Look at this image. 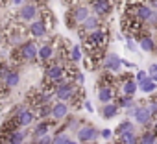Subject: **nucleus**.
<instances>
[{
    "label": "nucleus",
    "mask_w": 157,
    "mask_h": 144,
    "mask_svg": "<svg viewBox=\"0 0 157 144\" xmlns=\"http://www.w3.org/2000/svg\"><path fill=\"white\" fill-rule=\"evenodd\" d=\"M37 57H39V48H37L35 41H24L13 52V59L17 63H21V61H35Z\"/></svg>",
    "instance_id": "1"
},
{
    "label": "nucleus",
    "mask_w": 157,
    "mask_h": 144,
    "mask_svg": "<svg viewBox=\"0 0 157 144\" xmlns=\"http://www.w3.org/2000/svg\"><path fill=\"white\" fill-rule=\"evenodd\" d=\"M107 39H109V37H107V32L102 30V28H98V30L87 33L83 44H85L87 50H91V48H104V46L107 44Z\"/></svg>",
    "instance_id": "2"
},
{
    "label": "nucleus",
    "mask_w": 157,
    "mask_h": 144,
    "mask_svg": "<svg viewBox=\"0 0 157 144\" xmlns=\"http://www.w3.org/2000/svg\"><path fill=\"white\" fill-rule=\"evenodd\" d=\"M65 76H67L65 74V65L59 63V61L52 59V63L46 65V68H44V80H48V81H56V80H61Z\"/></svg>",
    "instance_id": "3"
},
{
    "label": "nucleus",
    "mask_w": 157,
    "mask_h": 144,
    "mask_svg": "<svg viewBox=\"0 0 157 144\" xmlns=\"http://www.w3.org/2000/svg\"><path fill=\"white\" fill-rule=\"evenodd\" d=\"M98 137H100V131L91 124H85L78 129V140L80 142H89L91 144V142H96Z\"/></svg>",
    "instance_id": "4"
},
{
    "label": "nucleus",
    "mask_w": 157,
    "mask_h": 144,
    "mask_svg": "<svg viewBox=\"0 0 157 144\" xmlns=\"http://www.w3.org/2000/svg\"><path fill=\"white\" fill-rule=\"evenodd\" d=\"M68 15L76 21V24H78V26H80V24H82L89 15H91V6H82V2H78V4L70 6Z\"/></svg>",
    "instance_id": "5"
},
{
    "label": "nucleus",
    "mask_w": 157,
    "mask_h": 144,
    "mask_svg": "<svg viewBox=\"0 0 157 144\" xmlns=\"http://www.w3.org/2000/svg\"><path fill=\"white\" fill-rule=\"evenodd\" d=\"M39 17V6L30 2V4H22V8L19 9V19L21 22H32Z\"/></svg>",
    "instance_id": "6"
},
{
    "label": "nucleus",
    "mask_w": 157,
    "mask_h": 144,
    "mask_svg": "<svg viewBox=\"0 0 157 144\" xmlns=\"http://www.w3.org/2000/svg\"><path fill=\"white\" fill-rule=\"evenodd\" d=\"M91 9L96 17H107L113 11L111 0H91Z\"/></svg>",
    "instance_id": "7"
},
{
    "label": "nucleus",
    "mask_w": 157,
    "mask_h": 144,
    "mask_svg": "<svg viewBox=\"0 0 157 144\" xmlns=\"http://www.w3.org/2000/svg\"><path fill=\"white\" fill-rule=\"evenodd\" d=\"M102 66H104L105 70L113 72V74H118V72L122 70V59H120L115 52H109V54H105V59H104Z\"/></svg>",
    "instance_id": "8"
},
{
    "label": "nucleus",
    "mask_w": 157,
    "mask_h": 144,
    "mask_svg": "<svg viewBox=\"0 0 157 144\" xmlns=\"http://www.w3.org/2000/svg\"><path fill=\"white\" fill-rule=\"evenodd\" d=\"M76 89H78V85L72 83V81H68V83L57 87L56 93H54V96H56L57 100H61V102H70L72 96H74V93H76Z\"/></svg>",
    "instance_id": "9"
},
{
    "label": "nucleus",
    "mask_w": 157,
    "mask_h": 144,
    "mask_svg": "<svg viewBox=\"0 0 157 144\" xmlns=\"http://www.w3.org/2000/svg\"><path fill=\"white\" fill-rule=\"evenodd\" d=\"M133 120L140 126H148L151 122V113H150V107H144V105H135L133 107Z\"/></svg>",
    "instance_id": "10"
},
{
    "label": "nucleus",
    "mask_w": 157,
    "mask_h": 144,
    "mask_svg": "<svg viewBox=\"0 0 157 144\" xmlns=\"http://www.w3.org/2000/svg\"><path fill=\"white\" fill-rule=\"evenodd\" d=\"M28 32H30V35L32 37H37V39H43L46 33H48V26L37 17L35 21H32L30 22V28H28Z\"/></svg>",
    "instance_id": "11"
},
{
    "label": "nucleus",
    "mask_w": 157,
    "mask_h": 144,
    "mask_svg": "<svg viewBox=\"0 0 157 144\" xmlns=\"http://www.w3.org/2000/svg\"><path fill=\"white\" fill-rule=\"evenodd\" d=\"M15 115H17V118H19V122H21V126H22V127L30 126V124L37 118V116H35V113H33V109H28V107H17Z\"/></svg>",
    "instance_id": "12"
},
{
    "label": "nucleus",
    "mask_w": 157,
    "mask_h": 144,
    "mask_svg": "<svg viewBox=\"0 0 157 144\" xmlns=\"http://www.w3.org/2000/svg\"><path fill=\"white\" fill-rule=\"evenodd\" d=\"M153 11H155V9H153L150 4H137V6H135V17H137L139 21H142L144 24H148V21L151 19Z\"/></svg>",
    "instance_id": "13"
},
{
    "label": "nucleus",
    "mask_w": 157,
    "mask_h": 144,
    "mask_svg": "<svg viewBox=\"0 0 157 144\" xmlns=\"http://www.w3.org/2000/svg\"><path fill=\"white\" fill-rule=\"evenodd\" d=\"M68 102H61V100H57L54 105H52V118L54 120H63V118H67L68 116Z\"/></svg>",
    "instance_id": "14"
},
{
    "label": "nucleus",
    "mask_w": 157,
    "mask_h": 144,
    "mask_svg": "<svg viewBox=\"0 0 157 144\" xmlns=\"http://www.w3.org/2000/svg\"><path fill=\"white\" fill-rule=\"evenodd\" d=\"M137 41H139V48L142 50V52H153L155 50V41H153V37L150 35V33H139L137 35Z\"/></svg>",
    "instance_id": "15"
},
{
    "label": "nucleus",
    "mask_w": 157,
    "mask_h": 144,
    "mask_svg": "<svg viewBox=\"0 0 157 144\" xmlns=\"http://www.w3.org/2000/svg\"><path fill=\"white\" fill-rule=\"evenodd\" d=\"M98 28H100V17H96L94 13H91V15L80 24V33H82V32L91 33V32H94V30H98Z\"/></svg>",
    "instance_id": "16"
},
{
    "label": "nucleus",
    "mask_w": 157,
    "mask_h": 144,
    "mask_svg": "<svg viewBox=\"0 0 157 144\" xmlns=\"http://www.w3.org/2000/svg\"><path fill=\"white\" fill-rule=\"evenodd\" d=\"M115 98H117L115 87H98V100H100L102 104L115 102Z\"/></svg>",
    "instance_id": "17"
},
{
    "label": "nucleus",
    "mask_w": 157,
    "mask_h": 144,
    "mask_svg": "<svg viewBox=\"0 0 157 144\" xmlns=\"http://www.w3.org/2000/svg\"><path fill=\"white\" fill-rule=\"evenodd\" d=\"M56 57V48L52 46V44H43L41 48H39V59L43 61V63H48V61H52Z\"/></svg>",
    "instance_id": "18"
},
{
    "label": "nucleus",
    "mask_w": 157,
    "mask_h": 144,
    "mask_svg": "<svg viewBox=\"0 0 157 144\" xmlns=\"http://www.w3.org/2000/svg\"><path fill=\"white\" fill-rule=\"evenodd\" d=\"M19 81H21V72L19 70H15V68H11L10 72H8V76L4 78V85L6 87H10V89H13V87H17L19 85Z\"/></svg>",
    "instance_id": "19"
},
{
    "label": "nucleus",
    "mask_w": 157,
    "mask_h": 144,
    "mask_svg": "<svg viewBox=\"0 0 157 144\" xmlns=\"http://www.w3.org/2000/svg\"><path fill=\"white\" fill-rule=\"evenodd\" d=\"M118 111H120V107H118L115 102H109V104H104V107H102V116H104L105 120H111V118H115V116L118 115Z\"/></svg>",
    "instance_id": "20"
},
{
    "label": "nucleus",
    "mask_w": 157,
    "mask_h": 144,
    "mask_svg": "<svg viewBox=\"0 0 157 144\" xmlns=\"http://www.w3.org/2000/svg\"><path fill=\"white\" fill-rule=\"evenodd\" d=\"M50 122L48 120H41L37 126H33V131H32V135H33V138H39V137H44V135H48L50 133Z\"/></svg>",
    "instance_id": "21"
},
{
    "label": "nucleus",
    "mask_w": 157,
    "mask_h": 144,
    "mask_svg": "<svg viewBox=\"0 0 157 144\" xmlns=\"http://www.w3.org/2000/svg\"><path fill=\"white\" fill-rule=\"evenodd\" d=\"M39 19L48 26V30H52L54 24H56V17H54V13H52L50 9H46V8H39Z\"/></svg>",
    "instance_id": "22"
},
{
    "label": "nucleus",
    "mask_w": 157,
    "mask_h": 144,
    "mask_svg": "<svg viewBox=\"0 0 157 144\" xmlns=\"http://www.w3.org/2000/svg\"><path fill=\"white\" fill-rule=\"evenodd\" d=\"M115 81H117V78L113 76V72H109V70H105L104 74L100 76V81H98V87H115Z\"/></svg>",
    "instance_id": "23"
},
{
    "label": "nucleus",
    "mask_w": 157,
    "mask_h": 144,
    "mask_svg": "<svg viewBox=\"0 0 157 144\" xmlns=\"http://www.w3.org/2000/svg\"><path fill=\"white\" fill-rule=\"evenodd\" d=\"M139 89V83L135 80H128V81H122V94L126 96H133Z\"/></svg>",
    "instance_id": "24"
},
{
    "label": "nucleus",
    "mask_w": 157,
    "mask_h": 144,
    "mask_svg": "<svg viewBox=\"0 0 157 144\" xmlns=\"http://www.w3.org/2000/svg\"><path fill=\"white\" fill-rule=\"evenodd\" d=\"M139 89H140V93H146V94H151V93H155L157 91V81L150 76L144 83H140L139 85Z\"/></svg>",
    "instance_id": "25"
},
{
    "label": "nucleus",
    "mask_w": 157,
    "mask_h": 144,
    "mask_svg": "<svg viewBox=\"0 0 157 144\" xmlns=\"http://www.w3.org/2000/svg\"><path fill=\"white\" fill-rule=\"evenodd\" d=\"M118 137V144H139V137L135 135V131H126Z\"/></svg>",
    "instance_id": "26"
},
{
    "label": "nucleus",
    "mask_w": 157,
    "mask_h": 144,
    "mask_svg": "<svg viewBox=\"0 0 157 144\" xmlns=\"http://www.w3.org/2000/svg\"><path fill=\"white\" fill-rule=\"evenodd\" d=\"M35 111H37V113H35V116H37V118L46 120L48 116H52V104H43V105H39Z\"/></svg>",
    "instance_id": "27"
},
{
    "label": "nucleus",
    "mask_w": 157,
    "mask_h": 144,
    "mask_svg": "<svg viewBox=\"0 0 157 144\" xmlns=\"http://www.w3.org/2000/svg\"><path fill=\"white\" fill-rule=\"evenodd\" d=\"M157 142V135L151 129H146L140 137H139V144H155Z\"/></svg>",
    "instance_id": "28"
},
{
    "label": "nucleus",
    "mask_w": 157,
    "mask_h": 144,
    "mask_svg": "<svg viewBox=\"0 0 157 144\" xmlns=\"http://www.w3.org/2000/svg\"><path fill=\"white\" fill-rule=\"evenodd\" d=\"M26 140V133H24V129H17V131H13L11 135H10V140H8V144H21V142H24Z\"/></svg>",
    "instance_id": "29"
},
{
    "label": "nucleus",
    "mask_w": 157,
    "mask_h": 144,
    "mask_svg": "<svg viewBox=\"0 0 157 144\" xmlns=\"http://www.w3.org/2000/svg\"><path fill=\"white\" fill-rule=\"evenodd\" d=\"M82 59H83V52H82V46H80V44L72 46V48H70V61H74V63H80Z\"/></svg>",
    "instance_id": "30"
},
{
    "label": "nucleus",
    "mask_w": 157,
    "mask_h": 144,
    "mask_svg": "<svg viewBox=\"0 0 157 144\" xmlns=\"http://www.w3.org/2000/svg\"><path fill=\"white\" fill-rule=\"evenodd\" d=\"M126 131H135V126H133L131 120H124V122H120L118 127H117V133H118V135H122V133H126Z\"/></svg>",
    "instance_id": "31"
},
{
    "label": "nucleus",
    "mask_w": 157,
    "mask_h": 144,
    "mask_svg": "<svg viewBox=\"0 0 157 144\" xmlns=\"http://www.w3.org/2000/svg\"><path fill=\"white\" fill-rule=\"evenodd\" d=\"M10 70H11V65L10 63H0V83L4 81V78L8 76Z\"/></svg>",
    "instance_id": "32"
},
{
    "label": "nucleus",
    "mask_w": 157,
    "mask_h": 144,
    "mask_svg": "<svg viewBox=\"0 0 157 144\" xmlns=\"http://www.w3.org/2000/svg\"><path fill=\"white\" fill-rule=\"evenodd\" d=\"M148 78H150V74H148V70H139L137 74H135V81H137L139 85H140V83H144V81H146Z\"/></svg>",
    "instance_id": "33"
},
{
    "label": "nucleus",
    "mask_w": 157,
    "mask_h": 144,
    "mask_svg": "<svg viewBox=\"0 0 157 144\" xmlns=\"http://www.w3.org/2000/svg\"><path fill=\"white\" fill-rule=\"evenodd\" d=\"M70 138L65 135V133H56L54 135V140H52V144H67Z\"/></svg>",
    "instance_id": "34"
},
{
    "label": "nucleus",
    "mask_w": 157,
    "mask_h": 144,
    "mask_svg": "<svg viewBox=\"0 0 157 144\" xmlns=\"http://www.w3.org/2000/svg\"><path fill=\"white\" fill-rule=\"evenodd\" d=\"M52 140H54V137H50V135H44V137L33 138V142H32V144H52Z\"/></svg>",
    "instance_id": "35"
},
{
    "label": "nucleus",
    "mask_w": 157,
    "mask_h": 144,
    "mask_svg": "<svg viewBox=\"0 0 157 144\" xmlns=\"http://www.w3.org/2000/svg\"><path fill=\"white\" fill-rule=\"evenodd\" d=\"M74 83L83 87V83H85V74H83V72H78V74L74 76Z\"/></svg>",
    "instance_id": "36"
},
{
    "label": "nucleus",
    "mask_w": 157,
    "mask_h": 144,
    "mask_svg": "<svg viewBox=\"0 0 157 144\" xmlns=\"http://www.w3.org/2000/svg\"><path fill=\"white\" fill-rule=\"evenodd\" d=\"M126 46H128L129 52H135V50H137V44L131 41V37H126Z\"/></svg>",
    "instance_id": "37"
},
{
    "label": "nucleus",
    "mask_w": 157,
    "mask_h": 144,
    "mask_svg": "<svg viewBox=\"0 0 157 144\" xmlns=\"http://www.w3.org/2000/svg\"><path fill=\"white\" fill-rule=\"evenodd\" d=\"M100 137L107 140V138H111V137H113V131H111V129H102V131H100Z\"/></svg>",
    "instance_id": "38"
},
{
    "label": "nucleus",
    "mask_w": 157,
    "mask_h": 144,
    "mask_svg": "<svg viewBox=\"0 0 157 144\" xmlns=\"http://www.w3.org/2000/svg\"><path fill=\"white\" fill-rule=\"evenodd\" d=\"M148 107H150V113H151V120H153V118L157 116V104H150Z\"/></svg>",
    "instance_id": "39"
},
{
    "label": "nucleus",
    "mask_w": 157,
    "mask_h": 144,
    "mask_svg": "<svg viewBox=\"0 0 157 144\" xmlns=\"http://www.w3.org/2000/svg\"><path fill=\"white\" fill-rule=\"evenodd\" d=\"M122 66H126V68H137V65L133 61H126V59H122Z\"/></svg>",
    "instance_id": "40"
},
{
    "label": "nucleus",
    "mask_w": 157,
    "mask_h": 144,
    "mask_svg": "<svg viewBox=\"0 0 157 144\" xmlns=\"http://www.w3.org/2000/svg\"><path fill=\"white\" fill-rule=\"evenodd\" d=\"M148 74H150V76H151V78H153V76H155V74H157V63H153V65H151V66H150V68H148Z\"/></svg>",
    "instance_id": "41"
},
{
    "label": "nucleus",
    "mask_w": 157,
    "mask_h": 144,
    "mask_svg": "<svg viewBox=\"0 0 157 144\" xmlns=\"http://www.w3.org/2000/svg\"><path fill=\"white\" fill-rule=\"evenodd\" d=\"M83 107H85V109H87L89 113H93V111H94V109H93V104H91V102H85V104H83Z\"/></svg>",
    "instance_id": "42"
},
{
    "label": "nucleus",
    "mask_w": 157,
    "mask_h": 144,
    "mask_svg": "<svg viewBox=\"0 0 157 144\" xmlns=\"http://www.w3.org/2000/svg\"><path fill=\"white\" fill-rule=\"evenodd\" d=\"M24 2H26V0H13L15 6H21V4H24Z\"/></svg>",
    "instance_id": "43"
},
{
    "label": "nucleus",
    "mask_w": 157,
    "mask_h": 144,
    "mask_svg": "<svg viewBox=\"0 0 157 144\" xmlns=\"http://www.w3.org/2000/svg\"><path fill=\"white\" fill-rule=\"evenodd\" d=\"M151 131H153V133H155V135H157V122H155V126H153V127H151Z\"/></svg>",
    "instance_id": "44"
},
{
    "label": "nucleus",
    "mask_w": 157,
    "mask_h": 144,
    "mask_svg": "<svg viewBox=\"0 0 157 144\" xmlns=\"http://www.w3.org/2000/svg\"><path fill=\"white\" fill-rule=\"evenodd\" d=\"M67 144H80V142H76V140H68Z\"/></svg>",
    "instance_id": "45"
},
{
    "label": "nucleus",
    "mask_w": 157,
    "mask_h": 144,
    "mask_svg": "<svg viewBox=\"0 0 157 144\" xmlns=\"http://www.w3.org/2000/svg\"><path fill=\"white\" fill-rule=\"evenodd\" d=\"M153 80H155V81H157V74H155V76H153Z\"/></svg>",
    "instance_id": "46"
},
{
    "label": "nucleus",
    "mask_w": 157,
    "mask_h": 144,
    "mask_svg": "<svg viewBox=\"0 0 157 144\" xmlns=\"http://www.w3.org/2000/svg\"><path fill=\"white\" fill-rule=\"evenodd\" d=\"M76 2H83V0H76Z\"/></svg>",
    "instance_id": "47"
},
{
    "label": "nucleus",
    "mask_w": 157,
    "mask_h": 144,
    "mask_svg": "<svg viewBox=\"0 0 157 144\" xmlns=\"http://www.w3.org/2000/svg\"><path fill=\"white\" fill-rule=\"evenodd\" d=\"M21 144H24V142H21Z\"/></svg>",
    "instance_id": "48"
},
{
    "label": "nucleus",
    "mask_w": 157,
    "mask_h": 144,
    "mask_svg": "<svg viewBox=\"0 0 157 144\" xmlns=\"http://www.w3.org/2000/svg\"><path fill=\"white\" fill-rule=\"evenodd\" d=\"M155 144H157V142H155Z\"/></svg>",
    "instance_id": "49"
}]
</instances>
